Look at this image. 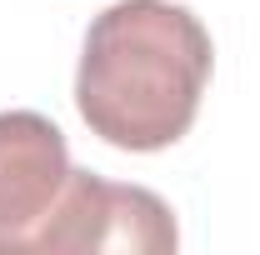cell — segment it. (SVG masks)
Instances as JSON below:
<instances>
[{
	"label": "cell",
	"instance_id": "obj_1",
	"mask_svg": "<svg viewBox=\"0 0 260 255\" xmlns=\"http://www.w3.org/2000/svg\"><path fill=\"white\" fill-rule=\"evenodd\" d=\"M210 65V30L195 10L175 0H115L80 45V120L115 150H165L195 125Z\"/></svg>",
	"mask_w": 260,
	"mask_h": 255
},
{
	"label": "cell",
	"instance_id": "obj_2",
	"mask_svg": "<svg viewBox=\"0 0 260 255\" xmlns=\"http://www.w3.org/2000/svg\"><path fill=\"white\" fill-rule=\"evenodd\" d=\"M70 170L55 120L40 110H0V255H45Z\"/></svg>",
	"mask_w": 260,
	"mask_h": 255
},
{
	"label": "cell",
	"instance_id": "obj_3",
	"mask_svg": "<svg viewBox=\"0 0 260 255\" xmlns=\"http://www.w3.org/2000/svg\"><path fill=\"white\" fill-rule=\"evenodd\" d=\"M175 245H180L175 215L155 190L115 185V180H100L90 170H70L55 225L45 235V255H75V250L165 255Z\"/></svg>",
	"mask_w": 260,
	"mask_h": 255
}]
</instances>
